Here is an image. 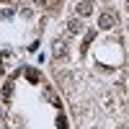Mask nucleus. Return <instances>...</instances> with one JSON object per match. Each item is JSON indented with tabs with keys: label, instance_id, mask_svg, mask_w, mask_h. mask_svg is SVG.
<instances>
[{
	"label": "nucleus",
	"instance_id": "obj_9",
	"mask_svg": "<svg viewBox=\"0 0 129 129\" xmlns=\"http://www.w3.org/2000/svg\"><path fill=\"white\" fill-rule=\"evenodd\" d=\"M57 126L59 129H67V119H64V116H57Z\"/></svg>",
	"mask_w": 129,
	"mask_h": 129
},
{
	"label": "nucleus",
	"instance_id": "obj_7",
	"mask_svg": "<svg viewBox=\"0 0 129 129\" xmlns=\"http://www.w3.org/2000/svg\"><path fill=\"white\" fill-rule=\"evenodd\" d=\"M26 78H28L31 83H39V78H41V75H39L36 70H31V67H28V70H26Z\"/></svg>",
	"mask_w": 129,
	"mask_h": 129
},
{
	"label": "nucleus",
	"instance_id": "obj_8",
	"mask_svg": "<svg viewBox=\"0 0 129 129\" xmlns=\"http://www.w3.org/2000/svg\"><path fill=\"white\" fill-rule=\"evenodd\" d=\"M13 13H16L13 8H3V10H0V16H3V18H10V16H13Z\"/></svg>",
	"mask_w": 129,
	"mask_h": 129
},
{
	"label": "nucleus",
	"instance_id": "obj_12",
	"mask_svg": "<svg viewBox=\"0 0 129 129\" xmlns=\"http://www.w3.org/2000/svg\"><path fill=\"white\" fill-rule=\"evenodd\" d=\"M124 129H129V126H124Z\"/></svg>",
	"mask_w": 129,
	"mask_h": 129
},
{
	"label": "nucleus",
	"instance_id": "obj_4",
	"mask_svg": "<svg viewBox=\"0 0 129 129\" xmlns=\"http://www.w3.org/2000/svg\"><path fill=\"white\" fill-rule=\"evenodd\" d=\"M67 31H70V34H80V31H83V21H80L78 16L70 18V21H67Z\"/></svg>",
	"mask_w": 129,
	"mask_h": 129
},
{
	"label": "nucleus",
	"instance_id": "obj_10",
	"mask_svg": "<svg viewBox=\"0 0 129 129\" xmlns=\"http://www.w3.org/2000/svg\"><path fill=\"white\" fill-rule=\"evenodd\" d=\"M34 3H36V5H44V3H47V0H34Z\"/></svg>",
	"mask_w": 129,
	"mask_h": 129
},
{
	"label": "nucleus",
	"instance_id": "obj_3",
	"mask_svg": "<svg viewBox=\"0 0 129 129\" xmlns=\"http://www.w3.org/2000/svg\"><path fill=\"white\" fill-rule=\"evenodd\" d=\"M116 13H111V10H106V13H101V18H98V26L101 28H111V26H116Z\"/></svg>",
	"mask_w": 129,
	"mask_h": 129
},
{
	"label": "nucleus",
	"instance_id": "obj_11",
	"mask_svg": "<svg viewBox=\"0 0 129 129\" xmlns=\"http://www.w3.org/2000/svg\"><path fill=\"white\" fill-rule=\"evenodd\" d=\"M126 5H129V0H126Z\"/></svg>",
	"mask_w": 129,
	"mask_h": 129
},
{
	"label": "nucleus",
	"instance_id": "obj_6",
	"mask_svg": "<svg viewBox=\"0 0 129 129\" xmlns=\"http://www.w3.org/2000/svg\"><path fill=\"white\" fill-rule=\"evenodd\" d=\"M47 10H52V13H54V10H59V5H62V0H47Z\"/></svg>",
	"mask_w": 129,
	"mask_h": 129
},
{
	"label": "nucleus",
	"instance_id": "obj_2",
	"mask_svg": "<svg viewBox=\"0 0 129 129\" xmlns=\"http://www.w3.org/2000/svg\"><path fill=\"white\" fill-rule=\"evenodd\" d=\"M93 13V0H80L78 5H75V16L78 18H88Z\"/></svg>",
	"mask_w": 129,
	"mask_h": 129
},
{
	"label": "nucleus",
	"instance_id": "obj_5",
	"mask_svg": "<svg viewBox=\"0 0 129 129\" xmlns=\"http://www.w3.org/2000/svg\"><path fill=\"white\" fill-rule=\"evenodd\" d=\"M10 95H13V80H8L5 88H3V98H5V101H10Z\"/></svg>",
	"mask_w": 129,
	"mask_h": 129
},
{
	"label": "nucleus",
	"instance_id": "obj_1",
	"mask_svg": "<svg viewBox=\"0 0 129 129\" xmlns=\"http://www.w3.org/2000/svg\"><path fill=\"white\" fill-rule=\"evenodd\" d=\"M70 54V44H67V39H57L54 44H52V57H54L57 62H64Z\"/></svg>",
	"mask_w": 129,
	"mask_h": 129
}]
</instances>
